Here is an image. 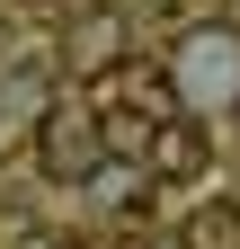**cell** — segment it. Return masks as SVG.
Listing matches in <instances>:
<instances>
[{
  "mask_svg": "<svg viewBox=\"0 0 240 249\" xmlns=\"http://www.w3.org/2000/svg\"><path fill=\"white\" fill-rule=\"evenodd\" d=\"M169 98L178 107H231L240 98V27H187V36H178Z\"/></svg>",
  "mask_w": 240,
  "mask_h": 249,
  "instance_id": "1",
  "label": "cell"
},
{
  "mask_svg": "<svg viewBox=\"0 0 240 249\" xmlns=\"http://www.w3.org/2000/svg\"><path fill=\"white\" fill-rule=\"evenodd\" d=\"M98 160H107V142H98V116L53 98V107L36 116V169H45L53 187H89V169H98Z\"/></svg>",
  "mask_w": 240,
  "mask_h": 249,
  "instance_id": "2",
  "label": "cell"
},
{
  "mask_svg": "<svg viewBox=\"0 0 240 249\" xmlns=\"http://www.w3.org/2000/svg\"><path fill=\"white\" fill-rule=\"evenodd\" d=\"M142 169H152V178H205V169H214V142H205V116H152V142H142Z\"/></svg>",
  "mask_w": 240,
  "mask_h": 249,
  "instance_id": "3",
  "label": "cell"
},
{
  "mask_svg": "<svg viewBox=\"0 0 240 249\" xmlns=\"http://www.w3.org/2000/svg\"><path fill=\"white\" fill-rule=\"evenodd\" d=\"M116 53H125V18H116V9H89V18L63 27V62H71L80 80H98Z\"/></svg>",
  "mask_w": 240,
  "mask_h": 249,
  "instance_id": "4",
  "label": "cell"
},
{
  "mask_svg": "<svg viewBox=\"0 0 240 249\" xmlns=\"http://www.w3.org/2000/svg\"><path fill=\"white\" fill-rule=\"evenodd\" d=\"M98 142H107V160H142V142H152V98H116L107 116H98Z\"/></svg>",
  "mask_w": 240,
  "mask_h": 249,
  "instance_id": "5",
  "label": "cell"
},
{
  "mask_svg": "<svg viewBox=\"0 0 240 249\" xmlns=\"http://www.w3.org/2000/svg\"><path fill=\"white\" fill-rule=\"evenodd\" d=\"M187 249H240V205H205V213H187V231H178Z\"/></svg>",
  "mask_w": 240,
  "mask_h": 249,
  "instance_id": "6",
  "label": "cell"
},
{
  "mask_svg": "<svg viewBox=\"0 0 240 249\" xmlns=\"http://www.w3.org/2000/svg\"><path fill=\"white\" fill-rule=\"evenodd\" d=\"M18 249H80V240H63V231H18Z\"/></svg>",
  "mask_w": 240,
  "mask_h": 249,
  "instance_id": "7",
  "label": "cell"
},
{
  "mask_svg": "<svg viewBox=\"0 0 240 249\" xmlns=\"http://www.w3.org/2000/svg\"><path fill=\"white\" fill-rule=\"evenodd\" d=\"M142 249H187V240H178V231H169V240H142Z\"/></svg>",
  "mask_w": 240,
  "mask_h": 249,
  "instance_id": "8",
  "label": "cell"
},
{
  "mask_svg": "<svg viewBox=\"0 0 240 249\" xmlns=\"http://www.w3.org/2000/svg\"><path fill=\"white\" fill-rule=\"evenodd\" d=\"M231 116H240V98H231Z\"/></svg>",
  "mask_w": 240,
  "mask_h": 249,
  "instance_id": "9",
  "label": "cell"
}]
</instances>
